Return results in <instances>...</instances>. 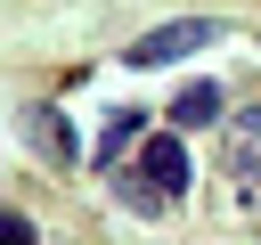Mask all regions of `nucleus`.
Wrapping results in <instances>:
<instances>
[{
  "label": "nucleus",
  "instance_id": "0eeeda50",
  "mask_svg": "<svg viewBox=\"0 0 261 245\" xmlns=\"http://www.w3.org/2000/svg\"><path fill=\"white\" fill-rule=\"evenodd\" d=\"M0 245H33V220H16V212H0Z\"/></svg>",
  "mask_w": 261,
  "mask_h": 245
},
{
  "label": "nucleus",
  "instance_id": "7ed1b4c3",
  "mask_svg": "<svg viewBox=\"0 0 261 245\" xmlns=\"http://www.w3.org/2000/svg\"><path fill=\"white\" fill-rule=\"evenodd\" d=\"M212 114H220V90H212V82H188V90L171 98V122H179V131H196V122H212Z\"/></svg>",
  "mask_w": 261,
  "mask_h": 245
},
{
  "label": "nucleus",
  "instance_id": "f257e3e1",
  "mask_svg": "<svg viewBox=\"0 0 261 245\" xmlns=\"http://www.w3.org/2000/svg\"><path fill=\"white\" fill-rule=\"evenodd\" d=\"M204 41H220V16H188V24H155V33H139V41H130V65H171V57L204 49Z\"/></svg>",
  "mask_w": 261,
  "mask_h": 245
},
{
  "label": "nucleus",
  "instance_id": "f03ea898",
  "mask_svg": "<svg viewBox=\"0 0 261 245\" xmlns=\"http://www.w3.org/2000/svg\"><path fill=\"white\" fill-rule=\"evenodd\" d=\"M139 172H147V188H155L163 204H171V196H188V180H196V172H188V139H171V131H163V139H147V147H139Z\"/></svg>",
  "mask_w": 261,
  "mask_h": 245
},
{
  "label": "nucleus",
  "instance_id": "20e7f679",
  "mask_svg": "<svg viewBox=\"0 0 261 245\" xmlns=\"http://www.w3.org/2000/svg\"><path fill=\"white\" fill-rule=\"evenodd\" d=\"M33 147L57 155V163H73V131H65V114H33Z\"/></svg>",
  "mask_w": 261,
  "mask_h": 245
},
{
  "label": "nucleus",
  "instance_id": "423d86ee",
  "mask_svg": "<svg viewBox=\"0 0 261 245\" xmlns=\"http://www.w3.org/2000/svg\"><path fill=\"white\" fill-rule=\"evenodd\" d=\"M114 188H122V204H130V212H163V196L147 188V172H122Z\"/></svg>",
  "mask_w": 261,
  "mask_h": 245
},
{
  "label": "nucleus",
  "instance_id": "39448f33",
  "mask_svg": "<svg viewBox=\"0 0 261 245\" xmlns=\"http://www.w3.org/2000/svg\"><path fill=\"white\" fill-rule=\"evenodd\" d=\"M122 147H139V114H130V106L98 131V163H122Z\"/></svg>",
  "mask_w": 261,
  "mask_h": 245
}]
</instances>
